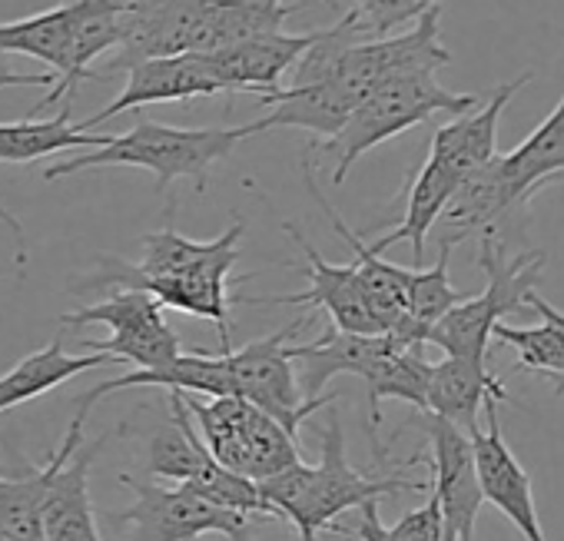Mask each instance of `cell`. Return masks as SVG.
<instances>
[{
	"mask_svg": "<svg viewBox=\"0 0 564 541\" xmlns=\"http://www.w3.org/2000/svg\"><path fill=\"white\" fill-rule=\"evenodd\" d=\"M319 448H323L319 465L300 462L265 482H256L262 498L282 518L296 524L300 541H319V534H326V531L349 534V528L336 521L339 515L362 508L366 501H382L386 495H395V491H429L432 488V482L402 475L405 468H412L425 458L422 452L405 458L395 472L362 475L359 468H352L349 455H346V432H343V422L336 412H329V419H326Z\"/></svg>",
	"mask_w": 564,
	"mask_h": 541,
	"instance_id": "obj_1",
	"label": "cell"
},
{
	"mask_svg": "<svg viewBox=\"0 0 564 541\" xmlns=\"http://www.w3.org/2000/svg\"><path fill=\"white\" fill-rule=\"evenodd\" d=\"M262 133V120L246 127H166L156 120H137L127 133L110 137L107 147L77 153L44 170V180H64L97 166H140L156 176V190H170L176 180H193L203 193L209 183L213 163L232 156V150Z\"/></svg>",
	"mask_w": 564,
	"mask_h": 541,
	"instance_id": "obj_2",
	"label": "cell"
},
{
	"mask_svg": "<svg viewBox=\"0 0 564 541\" xmlns=\"http://www.w3.org/2000/svg\"><path fill=\"white\" fill-rule=\"evenodd\" d=\"M478 266L485 273V290L452 306L425 336V346H435L445 356L468 363H488L491 329L505 323V316L528 310V296L541 283L544 252L528 249L508 256L501 236H481Z\"/></svg>",
	"mask_w": 564,
	"mask_h": 541,
	"instance_id": "obj_3",
	"label": "cell"
},
{
	"mask_svg": "<svg viewBox=\"0 0 564 541\" xmlns=\"http://www.w3.org/2000/svg\"><path fill=\"white\" fill-rule=\"evenodd\" d=\"M478 104L475 94H452L438 84L432 71L402 74L379 84L369 97L356 104L346 127L323 143V156L333 163V183L343 186L359 156L372 147L432 120L435 113H468Z\"/></svg>",
	"mask_w": 564,
	"mask_h": 541,
	"instance_id": "obj_4",
	"label": "cell"
},
{
	"mask_svg": "<svg viewBox=\"0 0 564 541\" xmlns=\"http://www.w3.org/2000/svg\"><path fill=\"white\" fill-rule=\"evenodd\" d=\"M186 402V412L209 448V455L226 465L229 472L249 478V482H265L290 465L303 462L300 442L282 429L275 419L259 412L239 396H219L209 402H196L193 396L180 392Z\"/></svg>",
	"mask_w": 564,
	"mask_h": 541,
	"instance_id": "obj_5",
	"label": "cell"
},
{
	"mask_svg": "<svg viewBox=\"0 0 564 541\" xmlns=\"http://www.w3.org/2000/svg\"><path fill=\"white\" fill-rule=\"evenodd\" d=\"M306 323H310V316H300L296 323L282 326L272 336L252 339L239 349H232V346L219 349L226 372H229L232 396L246 399L249 405H256L259 412L275 419L296 442H300L303 422L310 415H316L319 409H329L339 399L336 392H329V396L323 392L316 399H303V392H300L296 363H293V336Z\"/></svg>",
	"mask_w": 564,
	"mask_h": 541,
	"instance_id": "obj_6",
	"label": "cell"
},
{
	"mask_svg": "<svg viewBox=\"0 0 564 541\" xmlns=\"http://www.w3.org/2000/svg\"><path fill=\"white\" fill-rule=\"evenodd\" d=\"M120 485L133 491V505L110 511L113 528H130L127 541H196L199 534H226L229 541H252L249 524L256 518L223 508L189 485H147L133 475H120Z\"/></svg>",
	"mask_w": 564,
	"mask_h": 541,
	"instance_id": "obj_7",
	"label": "cell"
},
{
	"mask_svg": "<svg viewBox=\"0 0 564 541\" xmlns=\"http://www.w3.org/2000/svg\"><path fill=\"white\" fill-rule=\"evenodd\" d=\"M61 326H107V339H80L84 349L104 353L113 363H130L137 369H163L183 353L180 336L163 320V306L137 290H113L104 303L64 313Z\"/></svg>",
	"mask_w": 564,
	"mask_h": 541,
	"instance_id": "obj_8",
	"label": "cell"
},
{
	"mask_svg": "<svg viewBox=\"0 0 564 541\" xmlns=\"http://www.w3.org/2000/svg\"><path fill=\"white\" fill-rule=\"evenodd\" d=\"M442 8H429L412 31L392 34V37H379V41H356L349 44L329 80L349 97L352 110L362 97H369L379 84L402 77V74H419V71H438L452 64V54L442 44Z\"/></svg>",
	"mask_w": 564,
	"mask_h": 541,
	"instance_id": "obj_9",
	"label": "cell"
},
{
	"mask_svg": "<svg viewBox=\"0 0 564 541\" xmlns=\"http://www.w3.org/2000/svg\"><path fill=\"white\" fill-rule=\"evenodd\" d=\"M405 425H415L429 435V445H432V458H429L432 488L429 491L438 501L445 531H452L455 541H475V524H478V511L485 498L478 485L471 435L432 412H415Z\"/></svg>",
	"mask_w": 564,
	"mask_h": 541,
	"instance_id": "obj_10",
	"label": "cell"
},
{
	"mask_svg": "<svg viewBox=\"0 0 564 541\" xmlns=\"http://www.w3.org/2000/svg\"><path fill=\"white\" fill-rule=\"evenodd\" d=\"M282 229H286V236L306 256V266H300V273L310 280V290L306 293H290V296H232L229 303H239V306H313V310H326L333 326L343 329V333L376 336L379 326H376V320L369 313V303H366L356 266L352 262L336 266V262L323 259L319 249L293 223H282Z\"/></svg>",
	"mask_w": 564,
	"mask_h": 541,
	"instance_id": "obj_11",
	"label": "cell"
},
{
	"mask_svg": "<svg viewBox=\"0 0 564 541\" xmlns=\"http://www.w3.org/2000/svg\"><path fill=\"white\" fill-rule=\"evenodd\" d=\"M485 425L471 432V448H475V468H478V485L481 498L495 505L524 541H547L538 505H534V488L528 468L518 462L511 445L505 442L501 422H498V402L485 405Z\"/></svg>",
	"mask_w": 564,
	"mask_h": 541,
	"instance_id": "obj_12",
	"label": "cell"
},
{
	"mask_svg": "<svg viewBox=\"0 0 564 541\" xmlns=\"http://www.w3.org/2000/svg\"><path fill=\"white\" fill-rule=\"evenodd\" d=\"M246 232V219H232L216 239L196 242L173 226L143 236L140 262H127L117 256V266L137 280H170V277H229L239 262V239Z\"/></svg>",
	"mask_w": 564,
	"mask_h": 541,
	"instance_id": "obj_13",
	"label": "cell"
},
{
	"mask_svg": "<svg viewBox=\"0 0 564 541\" xmlns=\"http://www.w3.org/2000/svg\"><path fill=\"white\" fill-rule=\"evenodd\" d=\"M226 94L216 80L213 67L203 54H176V57H153L140 61L127 71V87L113 104H107L90 120L77 123L80 130H94L107 123L110 117H120L127 110H140L147 104H166V100H196V97H216Z\"/></svg>",
	"mask_w": 564,
	"mask_h": 541,
	"instance_id": "obj_14",
	"label": "cell"
},
{
	"mask_svg": "<svg viewBox=\"0 0 564 541\" xmlns=\"http://www.w3.org/2000/svg\"><path fill=\"white\" fill-rule=\"evenodd\" d=\"M319 37V31L313 34H262L213 54H203L206 64L213 67L216 80L223 84L226 97L236 94H256L259 100L279 90V80L286 77L296 61L313 47V41Z\"/></svg>",
	"mask_w": 564,
	"mask_h": 541,
	"instance_id": "obj_15",
	"label": "cell"
},
{
	"mask_svg": "<svg viewBox=\"0 0 564 541\" xmlns=\"http://www.w3.org/2000/svg\"><path fill=\"white\" fill-rule=\"evenodd\" d=\"M531 77L534 74L528 71V74H521L514 80L498 84L481 110L458 113L452 123L438 127L435 137H432V147H429V160L438 170H445L455 183H462L465 176H471L481 166H488L498 156V123H501V113L514 100V94L524 84H531Z\"/></svg>",
	"mask_w": 564,
	"mask_h": 541,
	"instance_id": "obj_16",
	"label": "cell"
},
{
	"mask_svg": "<svg viewBox=\"0 0 564 541\" xmlns=\"http://www.w3.org/2000/svg\"><path fill=\"white\" fill-rule=\"evenodd\" d=\"M501 156V153H498ZM491 160L488 166H481L478 173L465 176L455 193L448 196L445 209L438 213L432 232L438 246L455 249L458 242H465L468 236H498V226L524 209L514 196V190L508 186L505 173H501V160Z\"/></svg>",
	"mask_w": 564,
	"mask_h": 541,
	"instance_id": "obj_17",
	"label": "cell"
},
{
	"mask_svg": "<svg viewBox=\"0 0 564 541\" xmlns=\"http://www.w3.org/2000/svg\"><path fill=\"white\" fill-rule=\"evenodd\" d=\"M303 180H306V190L313 193V199L319 203V209L329 216L333 229H336V232L349 242V249L356 252L352 266H356V273H359V283H362V293H366V303H369V313H372L379 333H392V329L405 320V293H409L412 269H402V266H395V262H386L382 256H376V252L369 249V242H362V236H359L356 229H349V226L343 223V216L336 213V206L323 196L310 156L303 160Z\"/></svg>",
	"mask_w": 564,
	"mask_h": 541,
	"instance_id": "obj_18",
	"label": "cell"
},
{
	"mask_svg": "<svg viewBox=\"0 0 564 541\" xmlns=\"http://www.w3.org/2000/svg\"><path fill=\"white\" fill-rule=\"evenodd\" d=\"M123 425L113 432H104L90 445H80L70 462L51 478L47 498H44V541H104L97 531V515L90 505V468L107 448L110 439H117Z\"/></svg>",
	"mask_w": 564,
	"mask_h": 541,
	"instance_id": "obj_19",
	"label": "cell"
},
{
	"mask_svg": "<svg viewBox=\"0 0 564 541\" xmlns=\"http://www.w3.org/2000/svg\"><path fill=\"white\" fill-rule=\"evenodd\" d=\"M392 349H402V343H395L389 333H343L336 326H329L319 339L306 343V346H293V363L300 366V392L303 399H316L323 396V389L336 379V376H359L366 379L372 372V366L389 356Z\"/></svg>",
	"mask_w": 564,
	"mask_h": 541,
	"instance_id": "obj_20",
	"label": "cell"
},
{
	"mask_svg": "<svg viewBox=\"0 0 564 541\" xmlns=\"http://www.w3.org/2000/svg\"><path fill=\"white\" fill-rule=\"evenodd\" d=\"M508 389L501 376L488 369V363H468L445 356L432 363L425 386V412L458 425L462 432H475L481 425V412L488 402H508Z\"/></svg>",
	"mask_w": 564,
	"mask_h": 541,
	"instance_id": "obj_21",
	"label": "cell"
},
{
	"mask_svg": "<svg viewBox=\"0 0 564 541\" xmlns=\"http://www.w3.org/2000/svg\"><path fill=\"white\" fill-rule=\"evenodd\" d=\"M84 409L74 412L67 435L57 452L37 468H28L21 478H4L0 475V524L14 531L21 541H44V498L51 488V478L70 462V455L84 445V429H87Z\"/></svg>",
	"mask_w": 564,
	"mask_h": 541,
	"instance_id": "obj_22",
	"label": "cell"
},
{
	"mask_svg": "<svg viewBox=\"0 0 564 541\" xmlns=\"http://www.w3.org/2000/svg\"><path fill=\"white\" fill-rule=\"evenodd\" d=\"M498 160L521 206H528L534 193L544 190L547 183H561L564 180V97L531 130L528 140H521L514 150H508Z\"/></svg>",
	"mask_w": 564,
	"mask_h": 541,
	"instance_id": "obj_23",
	"label": "cell"
},
{
	"mask_svg": "<svg viewBox=\"0 0 564 541\" xmlns=\"http://www.w3.org/2000/svg\"><path fill=\"white\" fill-rule=\"evenodd\" d=\"M293 14V4L282 0H206L193 54H213L262 34H275Z\"/></svg>",
	"mask_w": 564,
	"mask_h": 541,
	"instance_id": "obj_24",
	"label": "cell"
},
{
	"mask_svg": "<svg viewBox=\"0 0 564 541\" xmlns=\"http://www.w3.org/2000/svg\"><path fill=\"white\" fill-rule=\"evenodd\" d=\"M262 104H272L269 117H262V130L300 127V130H310V133L326 137V140L336 137L352 113L349 97L333 80L279 87L275 94L262 97Z\"/></svg>",
	"mask_w": 564,
	"mask_h": 541,
	"instance_id": "obj_25",
	"label": "cell"
},
{
	"mask_svg": "<svg viewBox=\"0 0 564 541\" xmlns=\"http://www.w3.org/2000/svg\"><path fill=\"white\" fill-rule=\"evenodd\" d=\"M110 143V133H90L70 123V104L51 117H24L0 123V163H34L41 156H57L67 150H100Z\"/></svg>",
	"mask_w": 564,
	"mask_h": 541,
	"instance_id": "obj_26",
	"label": "cell"
},
{
	"mask_svg": "<svg viewBox=\"0 0 564 541\" xmlns=\"http://www.w3.org/2000/svg\"><path fill=\"white\" fill-rule=\"evenodd\" d=\"M113 359L104 353H90V356H67L64 353V339L57 336L47 349L24 356L11 372L0 376V412H11L57 386H64L67 379L110 366Z\"/></svg>",
	"mask_w": 564,
	"mask_h": 541,
	"instance_id": "obj_27",
	"label": "cell"
},
{
	"mask_svg": "<svg viewBox=\"0 0 564 541\" xmlns=\"http://www.w3.org/2000/svg\"><path fill=\"white\" fill-rule=\"evenodd\" d=\"M455 186H458V183L425 156V163H422V166L412 173V180L405 183V209H402L399 226L389 229L382 239H376L369 249H372L376 256H382L389 246L409 242L412 252H415V266H422V259H425V239L432 236V226H435L438 213L445 209L448 196L455 193Z\"/></svg>",
	"mask_w": 564,
	"mask_h": 541,
	"instance_id": "obj_28",
	"label": "cell"
},
{
	"mask_svg": "<svg viewBox=\"0 0 564 541\" xmlns=\"http://www.w3.org/2000/svg\"><path fill=\"white\" fill-rule=\"evenodd\" d=\"M448 259H452V249L448 246H438L435 266H429V269L415 266L412 269L409 293H405V320L389 333L395 343H402V346H425L429 329L452 306H458L468 296V293H462V290L452 286V280H448Z\"/></svg>",
	"mask_w": 564,
	"mask_h": 541,
	"instance_id": "obj_29",
	"label": "cell"
},
{
	"mask_svg": "<svg viewBox=\"0 0 564 541\" xmlns=\"http://www.w3.org/2000/svg\"><path fill=\"white\" fill-rule=\"evenodd\" d=\"M422 349L425 346L392 349L362 379L366 382V392H369V425H372V439H376V432L382 425V402L386 399H399V402L415 405V412H425V386H429L432 363L425 359Z\"/></svg>",
	"mask_w": 564,
	"mask_h": 541,
	"instance_id": "obj_30",
	"label": "cell"
},
{
	"mask_svg": "<svg viewBox=\"0 0 564 541\" xmlns=\"http://www.w3.org/2000/svg\"><path fill=\"white\" fill-rule=\"evenodd\" d=\"M70 28H74V18L64 4L41 11L34 18L8 21V24H0V54L37 57L51 67L54 77H61L67 44H70Z\"/></svg>",
	"mask_w": 564,
	"mask_h": 541,
	"instance_id": "obj_31",
	"label": "cell"
},
{
	"mask_svg": "<svg viewBox=\"0 0 564 541\" xmlns=\"http://www.w3.org/2000/svg\"><path fill=\"white\" fill-rule=\"evenodd\" d=\"M491 339H501L518 353V363H514L518 372L524 369L541 379L564 372V339H561L557 326L547 320H541V326H531V329H514L508 323H498L491 329Z\"/></svg>",
	"mask_w": 564,
	"mask_h": 541,
	"instance_id": "obj_32",
	"label": "cell"
},
{
	"mask_svg": "<svg viewBox=\"0 0 564 541\" xmlns=\"http://www.w3.org/2000/svg\"><path fill=\"white\" fill-rule=\"evenodd\" d=\"M438 0H356L352 18L366 41L392 37L405 24H415Z\"/></svg>",
	"mask_w": 564,
	"mask_h": 541,
	"instance_id": "obj_33",
	"label": "cell"
},
{
	"mask_svg": "<svg viewBox=\"0 0 564 541\" xmlns=\"http://www.w3.org/2000/svg\"><path fill=\"white\" fill-rule=\"evenodd\" d=\"M389 541H442L445 524H442V511L435 495H429V501L415 511H409L405 518H399L392 528H386Z\"/></svg>",
	"mask_w": 564,
	"mask_h": 541,
	"instance_id": "obj_34",
	"label": "cell"
},
{
	"mask_svg": "<svg viewBox=\"0 0 564 541\" xmlns=\"http://www.w3.org/2000/svg\"><path fill=\"white\" fill-rule=\"evenodd\" d=\"M359 511H362V518H359L356 528H349L346 538H359V541H389L386 524H382V518H379V501H366Z\"/></svg>",
	"mask_w": 564,
	"mask_h": 541,
	"instance_id": "obj_35",
	"label": "cell"
},
{
	"mask_svg": "<svg viewBox=\"0 0 564 541\" xmlns=\"http://www.w3.org/2000/svg\"><path fill=\"white\" fill-rule=\"evenodd\" d=\"M54 80H57L54 74H18L11 67V57L0 54V90H8V87H51Z\"/></svg>",
	"mask_w": 564,
	"mask_h": 541,
	"instance_id": "obj_36",
	"label": "cell"
},
{
	"mask_svg": "<svg viewBox=\"0 0 564 541\" xmlns=\"http://www.w3.org/2000/svg\"><path fill=\"white\" fill-rule=\"evenodd\" d=\"M0 223H4V226L14 232V242H18V266H24V262H28V239H24V226H21V219H18V216H11L4 206H0Z\"/></svg>",
	"mask_w": 564,
	"mask_h": 541,
	"instance_id": "obj_37",
	"label": "cell"
},
{
	"mask_svg": "<svg viewBox=\"0 0 564 541\" xmlns=\"http://www.w3.org/2000/svg\"><path fill=\"white\" fill-rule=\"evenodd\" d=\"M544 379L554 386V392H557V396H564V372H554V376H544Z\"/></svg>",
	"mask_w": 564,
	"mask_h": 541,
	"instance_id": "obj_38",
	"label": "cell"
},
{
	"mask_svg": "<svg viewBox=\"0 0 564 541\" xmlns=\"http://www.w3.org/2000/svg\"><path fill=\"white\" fill-rule=\"evenodd\" d=\"M0 541H21V538H18L14 531H8L4 524H0Z\"/></svg>",
	"mask_w": 564,
	"mask_h": 541,
	"instance_id": "obj_39",
	"label": "cell"
},
{
	"mask_svg": "<svg viewBox=\"0 0 564 541\" xmlns=\"http://www.w3.org/2000/svg\"><path fill=\"white\" fill-rule=\"evenodd\" d=\"M442 541H455V534H452V531H445V534H442Z\"/></svg>",
	"mask_w": 564,
	"mask_h": 541,
	"instance_id": "obj_40",
	"label": "cell"
},
{
	"mask_svg": "<svg viewBox=\"0 0 564 541\" xmlns=\"http://www.w3.org/2000/svg\"><path fill=\"white\" fill-rule=\"evenodd\" d=\"M282 4H290V0H282Z\"/></svg>",
	"mask_w": 564,
	"mask_h": 541,
	"instance_id": "obj_41",
	"label": "cell"
}]
</instances>
